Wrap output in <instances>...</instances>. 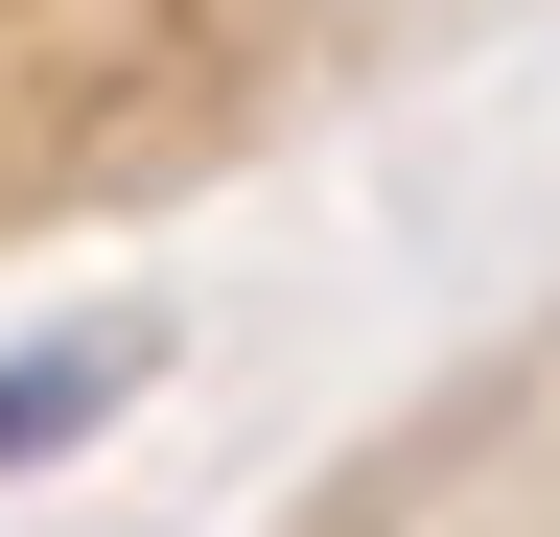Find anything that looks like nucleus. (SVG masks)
<instances>
[{"label":"nucleus","instance_id":"1","mask_svg":"<svg viewBox=\"0 0 560 537\" xmlns=\"http://www.w3.org/2000/svg\"><path fill=\"white\" fill-rule=\"evenodd\" d=\"M140 374H164L140 327H47V351H0V467H70L94 421H140Z\"/></svg>","mask_w":560,"mask_h":537}]
</instances>
